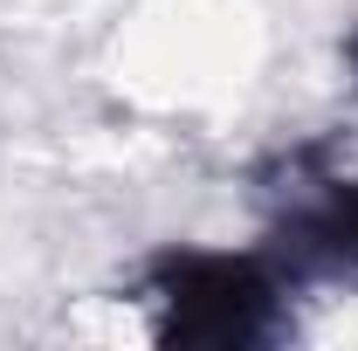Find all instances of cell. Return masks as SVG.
I'll return each instance as SVG.
<instances>
[{"instance_id":"cell-2","label":"cell","mask_w":358,"mask_h":351,"mask_svg":"<svg viewBox=\"0 0 358 351\" xmlns=\"http://www.w3.org/2000/svg\"><path fill=\"white\" fill-rule=\"evenodd\" d=\"M268 241L303 275H358V159H296L289 186L275 193Z\"/></svg>"},{"instance_id":"cell-3","label":"cell","mask_w":358,"mask_h":351,"mask_svg":"<svg viewBox=\"0 0 358 351\" xmlns=\"http://www.w3.org/2000/svg\"><path fill=\"white\" fill-rule=\"evenodd\" d=\"M345 62H352V76H358V28L345 35Z\"/></svg>"},{"instance_id":"cell-1","label":"cell","mask_w":358,"mask_h":351,"mask_svg":"<svg viewBox=\"0 0 358 351\" xmlns=\"http://www.w3.org/2000/svg\"><path fill=\"white\" fill-rule=\"evenodd\" d=\"M310 275L275 241H166L131 268L124 310L138 338L179 351H262L296 331Z\"/></svg>"}]
</instances>
